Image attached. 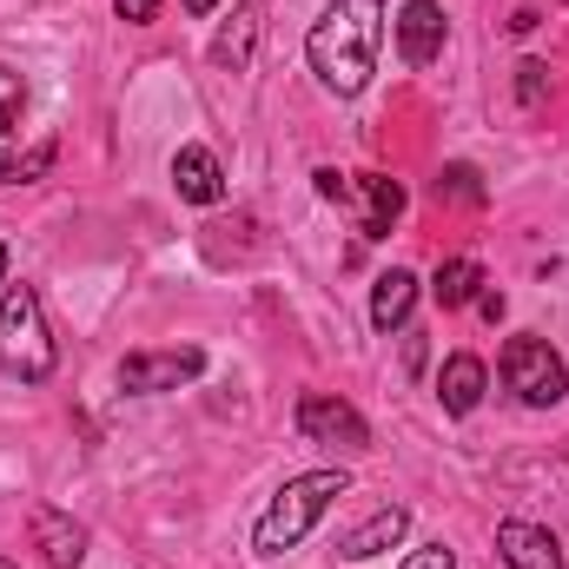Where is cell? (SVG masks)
Listing matches in <instances>:
<instances>
[{
	"instance_id": "6da1fadb",
	"label": "cell",
	"mask_w": 569,
	"mask_h": 569,
	"mask_svg": "<svg viewBox=\"0 0 569 569\" xmlns=\"http://www.w3.org/2000/svg\"><path fill=\"white\" fill-rule=\"evenodd\" d=\"M378 40H385V0H331L305 33V60L338 100H351L378 73Z\"/></svg>"
},
{
	"instance_id": "7a4b0ae2",
	"label": "cell",
	"mask_w": 569,
	"mask_h": 569,
	"mask_svg": "<svg viewBox=\"0 0 569 569\" xmlns=\"http://www.w3.org/2000/svg\"><path fill=\"white\" fill-rule=\"evenodd\" d=\"M345 490H351L345 470H305V477H291L279 497L266 503V517L252 523V550H259V557H284L291 543L311 537V523H318Z\"/></svg>"
},
{
	"instance_id": "3957f363",
	"label": "cell",
	"mask_w": 569,
	"mask_h": 569,
	"mask_svg": "<svg viewBox=\"0 0 569 569\" xmlns=\"http://www.w3.org/2000/svg\"><path fill=\"white\" fill-rule=\"evenodd\" d=\"M60 365L53 338H47V311H40V291L33 284H7L0 291V371L20 378V385H47Z\"/></svg>"
},
{
	"instance_id": "277c9868",
	"label": "cell",
	"mask_w": 569,
	"mask_h": 569,
	"mask_svg": "<svg viewBox=\"0 0 569 569\" xmlns=\"http://www.w3.org/2000/svg\"><path fill=\"white\" fill-rule=\"evenodd\" d=\"M503 385H510L530 411H550V405L569 398L563 358H557L543 338H510V345H503Z\"/></svg>"
},
{
	"instance_id": "5b68a950",
	"label": "cell",
	"mask_w": 569,
	"mask_h": 569,
	"mask_svg": "<svg viewBox=\"0 0 569 569\" xmlns=\"http://www.w3.org/2000/svg\"><path fill=\"white\" fill-rule=\"evenodd\" d=\"M206 371V351L199 345H172V351H127L120 358V385L133 398H159V391H179Z\"/></svg>"
},
{
	"instance_id": "8992f818",
	"label": "cell",
	"mask_w": 569,
	"mask_h": 569,
	"mask_svg": "<svg viewBox=\"0 0 569 569\" xmlns=\"http://www.w3.org/2000/svg\"><path fill=\"white\" fill-rule=\"evenodd\" d=\"M298 430H305L311 443H338V450H365V443H371V425H365L345 398H325V391L298 398Z\"/></svg>"
},
{
	"instance_id": "52a82bcc",
	"label": "cell",
	"mask_w": 569,
	"mask_h": 569,
	"mask_svg": "<svg viewBox=\"0 0 569 569\" xmlns=\"http://www.w3.org/2000/svg\"><path fill=\"white\" fill-rule=\"evenodd\" d=\"M345 206H358V232H365V239H391V226H398V212H405V186L385 179V172H358Z\"/></svg>"
},
{
	"instance_id": "ba28073f",
	"label": "cell",
	"mask_w": 569,
	"mask_h": 569,
	"mask_svg": "<svg viewBox=\"0 0 569 569\" xmlns=\"http://www.w3.org/2000/svg\"><path fill=\"white\" fill-rule=\"evenodd\" d=\"M443 40H450L443 7L437 0H405V13H398V53H405V67H430L443 53Z\"/></svg>"
},
{
	"instance_id": "9c48e42d",
	"label": "cell",
	"mask_w": 569,
	"mask_h": 569,
	"mask_svg": "<svg viewBox=\"0 0 569 569\" xmlns=\"http://www.w3.org/2000/svg\"><path fill=\"white\" fill-rule=\"evenodd\" d=\"M172 186H179L186 206H219V199H226V166H219V152H212V146H179V152H172Z\"/></svg>"
},
{
	"instance_id": "30bf717a",
	"label": "cell",
	"mask_w": 569,
	"mask_h": 569,
	"mask_svg": "<svg viewBox=\"0 0 569 569\" xmlns=\"http://www.w3.org/2000/svg\"><path fill=\"white\" fill-rule=\"evenodd\" d=\"M405 530H411V510H405V503H385V510H371V517L338 543V557H345V563H371V557L398 550V543H405Z\"/></svg>"
},
{
	"instance_id": "8fae6325",
	"label": "cell",
	"mask_w": 569,
	"mask_h": 569,
	"mask_svg": "<svg viewBox=\"0 0 569 569\" xmlns=\"http://www.w3.org/2000/svg\"><path fill=\"white\" fill-rule=\"evenodd\" d=\"M497 557L510 569H563V543L543 523H497Z\"/></svg>"
},
{
	"instance_id": "7c38bea8",
	"label": "cell",
	"mask_w": 569,
	"mask_h": 569,
	"mask_svg": "<svg viewBox=\"0 0 569 569\" xmlns=\"http://www.w3.org/2000/svg\"><path fill=\"white\" fill-rule=\"evenodd\" d=\"M33 550H40L53 569H80V557H87V530H80L67 510L40 503V510H33Z\"/></svg>"
},
{
	"instance_id": "4fadbf2b",
	"label": "cell",
	"mask_w": 569,
	"mask_h": 569,
	"mask_svg": "<svg viewBox=\"0 0 569 569\" xmlns=\"http://www.w3.org/2000/svg\"><path fill=\"white\" fill-rule=\"evenodd\" d=\"M483 385H490V371H483V358H470V351L443 358V371H437V398H443L450 418H470V411L483 405Z\"/></svg>"
},
{
	"instance_id": "5bb4252c",
	"label": "cell",
	"mask_w": 569,
	"mask_h": 569,
	"mask_svg": "<svg viewBox=\"0 0 569 569\" xmlns=\"http://www.w3.org/2000/svg\"><path fill=\"white\" fill-rule=\"evenodd\" d=\"M252 40H259V7L239 0L232 20H226L219 40H212V67H219V73H246V67H252Z\"/></svg>"
},
{
	"instance_id": "9a60e30c",
	"label": "cell",
	"mask_w": 569,
	"mask_h": 569,
	"mask_svg": "<svg viewBox=\"0 0 569 569\" xmlns=\"http://www.w3.org/2000/svg\"><path fill=\"white\" fill-rule=\"evenodd\" d=\"M411 305H418V279H411L405 266H391L385 279L371 284V325H378V331H398V325L411 318Z\"/></svg>"
},
{
	"instance_id": "2e32d148",
	"label": "cell",
	"mask_w": 569,
	"mask_h": 569,
	"mask_svg": "<svg viewBox=\"0 0 569 569\" xmlns=\"http://www.w3.org/2000/svg\"><path fill=\"white\" fill-rule=\"evenodd\" d=\"M430 291H437V305H443V311H463V305L483 291V266H477V259H443V266H437V279H430Z\"/></svg>"
},
{
	"instance_id": "e0dca14e",
	"label": "cell",
	"mask_w": 569,
	"mask_h": 569,
	"mask_svg": "<svg viewBox=\"0 0 569 569\" xmlns=\"http://www.w3.org/2000/svg\"><path fill=\"white\" fill-rule=\"evenodd\" d=\"M437 199L483 206V179H477V166H443V172H437Z\"/></svg>"
},
{
	"instance_id": "ac0fdd59",
	"label": "cell",
	"mask_w": 569,
	"mask_h": 569,
	"mask_svg": "<svg viewBox=\"0 0 569 569\" xmlns=\"http://www.w3.org/2000/svg\"><path fill=\"white\" fill-rule=\"evenodd\" d=\"M53 166V140H40L33 152H20V159H0V186H27V179H40Z\"/></svg>"
},
{
	"instance_id": "d6986e66",
	"label": "cell",
	"mask_w": 569,
	"mask_h": 569,
	"mask_svg": "<svg viewBox=\"0 0 569 569\" xmlns=\"http://www.w3.org/2000/svg\"><path fill=\"white\" fill-rule=\"evenodd\" d=\"M20 113H27V80L0 67V140H7L13 127H20Z\"/></svg>"
},
{
	"instance_id": "ffe728a7",
	"label": "cell",
	"mask_w": 569,
	"mask_h": 569,
	"mask_svg": "<svg viewBox=\"0 0 569 569\" xmlns=\"http://www.w3.org/2000/svg\"><path fill=\"white\" fill-rule=\"evenodd\" d=\"M543 87H550V67H543V60H523V67H517V100H523V107H543Z\"/></svg>"
},
{
	"instance_id": "44dd1931",
	"label": "cell",
	"mask_w": 569,
	"mask_h": 569,
	"mask_svg": "<svg viewBox=\"0 0 569 569\" xmlns=\"http://www.w3.org/2000/svg\"><path fill=\"white\" fill-rule=\"evenodd\" d=\"M398 569H457V550H450V543H418Z\"/></svg>"
},
{
	"instance_id": "7402d4cb",
	"label": "cell",
	"mask_w": 569,
	"mask_h": 569,
	"mask_svg": "<svg viewBox=\"0 0 569 569\" xmlns=\"http://www.w3.org/2000/svg\"><path fill=\"white\" fill-rule=\"evenodd\" d=\"M311 179H318V199H331V206H345V199H351V179H345L338 166H318Z\"/></svg>"
},
{
	"instance_id": "603a6c76",
	"label": "cell",
	"mask_w": 569,
	"mask_h": 569,
	"mask_svg": "<svg viewBox=\"0 0 569 569\" xmlns=\"http://www.w3.org/2000/svg\"><path fill=\"white\" fill-rule=\"evenodd\" d=\"M113 13H120L127 27H146V20L159 13V0H113Z\"/></svg>"
},
{
	"instance_id": "cb8c5ba5",
	"label": "cell",
	"mask_w": 569,
	"mask_h": 569,
	"mask_svg": "<svg viewBox=\"0 0 569 569\" xmlns=\"http://www.w3.org/2000/svg\"><path fill=\"white\" fill-rule=\"evenodd\" d=\"M477 311L497 325V318H503V291H497V284H490V291H477Z\"/></svg>"
},
{
	"instance_id": "d4e9b609",
	"label": "cell",
	"mask_w": 569,
	"mask_h": 569,
	"mask_svg": "<svg viewBox=\"0 0 569 569\" xmlns=\"http://www.w3.org/2000/svg\"><path fill=\"white\" fill-rule=\"evenodd\" d=\"M179 7H186V13H199V20H206V13H212V7H219V0H179Z\"/></svg>"
},
{
	"instance_id": "484cf974",
	"label": "cell",
	"mask_w": 569,
	"mask_h": 569,
	"mask_svg": "<svg viewBox=\"0 0 569 569\" xmlns=\"http://www.w3.org/2000/svg\"><path fill=\"white\" fill-rule=\"evenodd\" d=\"M0 291H7V246H0Z\"/></svg>"
},
{
	"instance_id": "4316f807",
	"label": "cell",
	"mask_w": 569,
	"mask_h": 569,
	"mask_svg": "<svg viewBox=\"0 0 569 569\" xmlns=\"http://www.w3.org/2000/svg\"><path fill=\"white\" fill-rule=\"evenodd\" d=\"M0 569H20V563H7V557H0Z\"/></svg>"
}]
</instances>
